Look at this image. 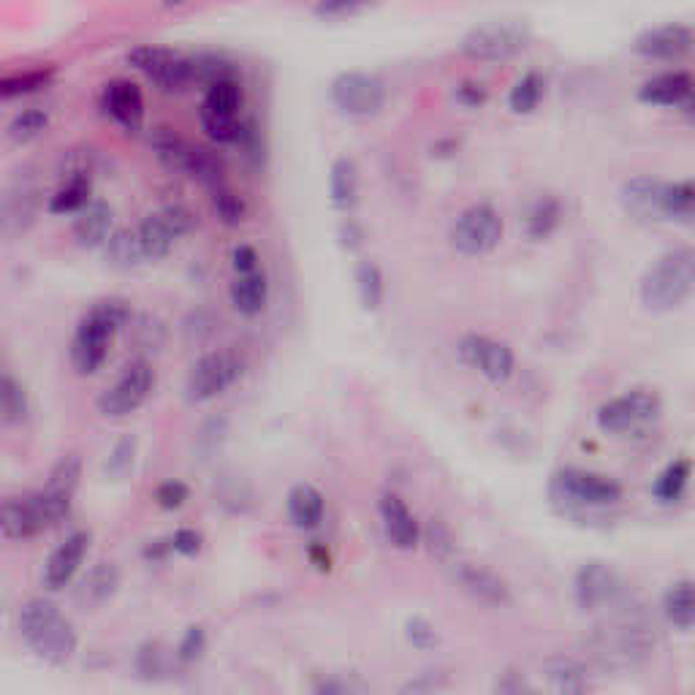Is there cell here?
I'll use <instances>...</instances> for the list:
<instances>
[{
  "label": "cell",
  "instance_id": "1",
  "mask_svg": "<svg viewBox=\"0 0 695 695\" xmlns=\"http://www.w3.org/2000/svg\"><path fill=\"white\" fill-rule=\"evenodd\" d=\"M654 647V628L644 608L636 606L633 598L619 600L608 608L604 622L595 628L589 650L604 669L628 671L650 658Z\"/></svg>",
  "mask_w": 695,
  "mask_h": 695
},
{
  "label": "cell",
  "instance_id": "2",
  "mask_svg": "<svg viewBox=\"0 0 695 695\" xmlns=\"http://www.w3.org/2000/svg\"><path fill=\"white\" fill-rule=\"evenodd\" d=\"M20 636L49 665H66L77 654L79 636L71 619L49 598H31L20 606Z\"/></svg>",
  "mask_w": 695,
  "mask_h": 695
},
{
  "label": "cell",
  "instance_id": "3",
  "mask_svg": "<svg viewBox=\"0 0 695 695\" xmlns=\"http://www.w3.org/2000/svg\"><path fill=\"white\" fill-rule=\"evenodd\" d=\"M131 321V302L123 297L101 299L85 312L71 340V367L77 375H92L103 367L114 334Z\"/></svg>",
  "mask_w": 695,
  "mask_h": 695
},
{
  "label": "cell",
  "instance_id": "4",
  "mask_svg": "<svg viewBox=\"0 0 695 695\" xmlns=\"http://www.w3.org/2000/svg\"><path fill=\"white\" fill-rule=\"evenodd\" d=\"M695 288V253L682 245L663 253L639 283V299L647 312H671L691 299Z\"/></svg>",
  "mask_w": 695,
  "mask_h": 695
},
{
  "label": "cell",
  "instance_id": "5",
  "mask_svg": "<svg viewBox=\"0 0 695 695\" xmlns=\"http://www.w3.org/2000/svg\"><path fill=\"white\" fill-rule=\"evenodd\" d=\"M155 389V369L147 358H133L112 386H107L96 399V408L103 419H125L136 413Z\"/></svg>",
  "mask_w": 695,
  "mask_h": 695
},
{
  "label": "cell",
  "instance_id": "6",
  "mask_svg": "<svg viewBox=\"0 0 695 695\" xmlns=\"http://www.w3.org/2000/svg\"><path fill=\"white\" fill-rule=\"evenodd\" d=\"M530 27L517 22H486L465 33L460 52L478 63H503L517 57L530 44Z\"/></svg>",
  "mask_w": 695,
  "mask_h": 695
},
{
  "label": "cell",
  "instance_id": "7",
  "mask_svg": "<svg viewBox=\"0 0 695 695\" xmlns=\"http://www.w3.org/2000/svg\"><path fill=\"white\" fill-rule=\"evenodd\" d=\"M449 240L462 256H486L503 240V216L486 201H476L462 210L451 223Z\"/></svg>",
  "mask_w": 695,
  "mask_h": 695
},
{
  "label": "cell",
  "instance_id": "8",
  "mask_svg": "<svg viewBox=\"0 0 695 695\" xmlns=\"http://www.w3.org/2000/svg\"><path fill=\"white\" fill-rule=\"evenodd\" d=\"M125 60L164 92H183L185 87L194 85V66H190V57L179 55L172 46H133L129 55H125Z\"/></svg>",
  "mask_w": 695,
  "mask_h": 695
},
{
  "label": "cell",
  "instance_id": "9",
  "mask_svg": "<svg viewBox=\"0 0 695 695\" xmlns=\"http://www.w3.org/2000/svg\"><path fill=\"white\" fill-rule=\"evenodd\" d=\"M196 223H199V220H196L194 212L185 205H166L164 210L150 212L136 229L144 258L161 261L169 256L174 242H177L179 236L190 234V231L196 229Z\"/></svg>",
  "mask_w": 695,
  "mask_h": 695
},
{
  "label": "cell",
  "instance_id": "10",
  "mask_svg": "<svg viewBox=\"0 0 695 695\" xmlns=\"http://www.w3.org/2000/svg\"><path fill=\"white\" fill-rule=\"evenodd\" d=\"M57 525V517L46 506L42 492L5 497L0 503V536L5 541H31Z\"/></svg>",
  "mask_w": 695,
  "mask_h": 695
},
{
  "label": "cell",
  "instance_id": "11",
  "mask_svg": "<svg viewBox=\"0 0 695 695\" xmlns=\"http://www.w3.org/2000/svg\"><path fill=\"white\" fill-rule=\"evenodd\" d=\"M242 375V364L234 353L212 351L196 358L190 367L188 378H185V399L194 405H205L216 399L234 384Z\"/></svg>",
  "mask_w": 695,
  "mask_h": 695
},
{
  "label": "cell",
  "instance_id": "12",
  "mask_svg": "<svg viewBox=\"0 0 695 695\" xmlns=\"http://www.w3.org/2000/svg\"><path fill=\"white\" fill-rule=\"evenodd\" d=\"M329 98L348 118H373L386 103V85L364 71H343L329 85Z\"/></svg>",
  "mask_w": 695,
  "mask_h": 695
},
{
  "label": "cell",
  "instance_id": "13",
  "mask_svg": "<svg viewBox=\"0 0 695 695\" xmlns=\"http://www.w3.org/2000/svg\"><path fill=\"white\" fill-rule=\"evenodd\" d=\"M660 397L650 389L625 391L598 408V427L604 432L625 434L652 424L660 416Z\"/></svg>",
  "mask_w": 695,
  "mask_h": 695
},
{
  "label": "cell",
  "instance_id": "14",
  "mask_svg": "<svg viewBox=\"0 0 695 695\" xmlns=\"http://www.w3.org/2000/svg\"><path fill=\"white\" fill-rule=\"evenodd\" d=\"M554 492L567 503L587 508H606L622 500V486L604 473L582 471V467H565L554 476Z\"/></svg>",
  "mask_w": 695,
  "mask_h": 695
},
{
  "label": "cell",
  "instance_id": "15",
  "mask_svg": "<svg viewBox=\"0 0 695 695\" xmlns=\"http://www.w3.org/2000/svg\"><path fill=\"white\" fill-rule=\"evenodd\" d=\"M573 593H576L578 608H584V611H608L619 600L628 598V589H625L619 573L611 565L598 563V560L578 567Z\"/></svg>",
  "mask_w": 695,
  "mask_h": 695
},
{
  "label": "cell",
  "instance_id": "16",
  "mask_svg": "<svg viewBox=\"0 0 695 695\" xmlns=\"http://www.w3.org/2000/svg\"><path fill=\"white\" fill-rule=\"evenodd\" d=\"M456 353L467 367L478 369L489 384H506L514 375V364H517L511 345L486 338V334H465L456 345Z\"/></svg>",
  "mask_w": 695,
  "mask_h": 695
},
{
  "label": "cell",
  "instance_id": "17",
  "mask_svg": "<svg viewBox=\"0 0 695 695\" xmlns=\"http://www.w3.org/2000/svg\"><path fill=\"white\" fill-rule=\"evenodd\" d=\"M92 536L87 530H77L55 549V552L46 558L44 563V587L57 593V589H66L74 582V576L79 573V567L85 565L87 552H90Z\"/></svg>",
  "mask_w": 695,
  "mask_h": 695
},
{
  "label": "cell",
  "instance_id": "18",
  "mask_svg": "<svg viewBox=\"0 0 695 695\" xmlns=\"http://www.w3.org/2000/svg\"><path fill=\"white\" fill-rule=\"evenodd\" d=\"M619 201L622 210L639 223H658L665 220L663 216V183L650 174H636V177L625 179L619 188Z\"/></svg>",
  "mask_w": 695,
  "mask_h": 695
},
{
  "label": "cell",
  "instance_id": "19",
  "mask_svg": "<svg viewBox=\"0 0 695 695\" xmlns=\"http://www.w3.org/2000/svg\"><path fill=\"white\" fill-rule=\"evenodd\" d=\"M633 49L636 55L650 57V60H680L693 49V31L680 22L647 27L636 36Z\"/></svg>",
  "mask_w": 695,
  "mask_h": 695
},
{
  "label": "cell",
  "instance_id": "20",
  "mask_svg": "<svg viewBox=\"0 0 695 695\" xmlns=\"http://www.w3.org/2000/svg\"><path fill=\"white\" fill-rule=\"evenodd\" d=\"M103 112L118 120L129 133H139L144 125V96L142 87L131 79H112L101 92Z\"/></svg>",
  "mask_w": 695,
  "mask_h": 695
},
{
  "label": "cell",
  "instance_id": "21",
  "mask_svg": "<svg viewBox=\"0 0 695 695\" xmlns=\"http://www.w3.org/2000/svg\"><path fill=\"white\" fill-rule=\"evenodd\" d=\"M38 210H42V199H38V190L33 188H11L0 196V234L5 236H20L36 223Z\"/></svg>",
  "mask_w": 695,
  "mask_h": 695
},
{
  "label": "cell",
  "instance_id": "22",
  "mask_svg": "<svg viewBox=\"0 0 695 695\" xmlns=\"http://www.w3.org/2000/svg\"><path fill=\"white\" fill-rule=\"evenodd\" d=\"M454 578L462 584L465 593H471L481 604L506 606L511 600L508 584L495 571L478 563H454Z\"/></svg>",
  "mask_w": 695,
  "mask_h": 695
},
{
  "label": "cell",
  "instance_id": "23",
  "mask_svg": "<svg viewBox=\"0 0 695 695\" xmlns=\"http://www.w3.org/2000/svg\"><path fill=\"white\" fill-rule=\"evenodd\" d=\"M639 98L654 107H693V79L687 71H665L639 87Z\"/></svg>",
  "mask_w": 695,
  "mask_h": 695
},
{
  "label": "cell",
  "instance_id": "24",
  "mask_svg": "<svg viewBox=\"0 0 695 695\" xmlns=\"http://www.w3.org/2000/svg\"><path fill=\"white\" fill-rule=\"evenodd\" d=\"M112 223H114L112 207L101 199H92L85 210H79L77 216H74L71 234L79 247H85V251H96V247H103V242L109 240V234H112Z\"/></svg>",
  "mask_w": 695,
  "mask_h": 695
},
{
  "label": "cell",
  "instance_id": "25",
  "mask_svg": "<svg viewBox=\"0 0 695 695\" xmlns=\"http://www.w3.org/2000/svg\"><path fill=\"white\" fill-rule=\"evenodd\" d=\"M380 519H384L386 538H389L394 547L402 549V552L419 547V521L413 519L410 508L405 506L397 495H391V492H386V495L380 497Z\"/></svg>",
  "mask_w": 695,
  "mask_h": 695
},
{
  "label": "cell",
  "instance_id": "26",
  "mask_svg": "<svg viewBox=\"0 0 695 695\" xmlns=\"http://www.w3.org/2000/svg\"><path fill=\"white\" fill-rule=\"evenodd\" d=\"M229 297L240 316H261V312L266 310V302H269V280H266V272L256 269L251 272V275H236L229 288Z\"/></svg>",
  "mask_w": 695,
  "mask_h": 695
},
{
  "label": "cell",
  "instance_id": "27",
  "mask_svg": "<svg viewBox=\"0 0 695 695\" xmlns=\"http://www.w3.org/2000/svg\"><path fill=\"white\" fill-rule=\"evenodd\" d=\"M327 500L312 484H297L288 492V519L299 530H316L323 521Z\"/></svg>",
  "mask_w": 695,
  "mask_h": 695
},
{
  "label": "cell",
  "instance_id": "28",
  "mask_svg": "<svg viewBox=\"0 0 695 695\" xmlns=\"http://www.w3.org/2000/svg\"><path fill=\"white\" fill-rule=\"evenodd\" d=\"M120 587V571L114 563H98L96 567L87 571V576L79 584L77 598L85 606H103L107 600L114 598Z\"/></svg>",
  "mask_w": 695,
  "mask_h": 695
},
{
  "label": "cell",
  "instance_id": "29",
  "mask_svg": "<svg viewBox=\"0 0 695 695\" xmlns=\"http://www.w3.org/2000/svg\"><path fill=\"white\" fill-rule=\"evenodd\" d=\"M563 223V205L554 196H538L525 216V234L532 242H543Z\"/></svg>",
  "mask_w": 695,
  "mask_h": 695
},
{
  "label": "cell",
  "instance_id": "30",
  "mask_svg": "<svg viewBox=\"0 0 695 695\" xmlns=\"http://www.w3.org/2000/svg\"><path fill=\"white\" fill-rule=\"evenodd\" d=\"M79 478H82V460H79V454H66L52 465L42 489L49 497H55V500H63L71 506L74 495L79 489Z\"/></svg>",
  "mask_w": 695,
  "mask_h": 695
},
{
  "label": "cell",
  "instance_id": "31",
  "mask_svg": "<svg viewBox=\"0 0 695 695\" xmlns=\"http://www.w3.org/2000/svg\"><path fill=\"white\" fill-rule=\"evenodd\" d=\"M329 199L338 210H351L358 199V169L353 158L340 155L329 169Z\"/></svg>",
  "mask_w": 695,
  "mask_h": 695
},
{
  "label": "cell",
  "instance_id": "32",
  "mask_svg": "<svg viewBox=\"0 0 695 695\" xmlns=\"http://www.w3.org/2000/svg\"><path fill=\"white\" fill-rule=\"evenodd\" d=\"M183 174H188V177L199 179V183L207 185V188H210V190L223 188V185H225L223 158H220L218 153H212V150L201 147V144H190L188 158H185Z\"/></svg>",
  "mask_w": 695,
  "mask_h": 695
},
{
  "label": "cell",
  "instance_id": "33",
  "mask_svg": "<svg viewBox=\"0 0 695 695\" xmlns=\"http://www.w3.org/2000/svg\"><path fill=\"white\" fill-rule=\"evenodd\" d=\"M92 194V179L90 177H71L49 196L46 201V212L49 216H77L79 210H85L90 205Z\"/></svg>",
  "mask_w": 695,
  "mask_h": 695
},
{
  "label": "cell",
  "instance_id": "34",
  "mask_svg": "<svg viewBox=\"0 0 695 695\" xmlns=\"http://www.w3.org/2000/svg\"><path fill=\"white\" fill-rule=\"evenodd\" d=\"M547 674L558 695H587L589 693L587 669H584L578 660H573V658L549 660Z\"/></svg>",
  "mask_w": 695,
  "mask_h": 695
},
{
  "label": "cell",
  "instance_id": "35",
  "mask_svg": "<svg viewBox=\"0 0 695 695\" xmlns=\"http://www.w3.org/2000/svg\"><path fill=\"white\" fill-rule=\"evenodd\" d=\"M663 611L669 622L680 630H693L695 625V587L691 578L671 584L663 598Z\"/></svg>",
  "mask_w": 695,
  "mask_h": 695
},
{
  "label": "cell",
  "instance_id": "36",
  "mask_svg": "<svg viewBox=\"0 0 695 695\" xmlns=\"http://www.w3.org/2000/svg\"><path fill=\"white\" fill-rule=\"evenodd\" d=\"M103 258L114 266V269H133L139 261L144 258L142 245H139L136 231L131 229H114L109 240L103 242Z\"/></svg>",
  "mask_w": 695,
  "mask_h": 695
},
{
  "label": "cell",
  "instance_id": "37",
  "mask_svg": "<svg viewBox=\"0 0 695 695\" xmlns=\"http://www.w3.org/2000/svg\"><path fill=\"white\" fill-rule=\"evenodd\" d=\"M55 79V68H27V71L9 74V77H0V101H11V98L31 96V92L44 90L46 85Z\"/></svg>",
  "mask_w": 695,
  "mask_h": 695
},
{
  "label": "cell",
  "instance_id": "38",
  "mask_svg": "<svg viewBox=\"0 0 695 695\" xmlns=\"http://www.w3.org/2000/svg\"><path fill=\"white\" fill-rule=\"evenodd\" d=\"M353 280H356L358 302H362L364 310L373 312L384 305L386 283H384V272H380L378 264H373V261H358Z\"/></svg>",
  "mask_w": 695,
  "mask_h": 695
},
{
  "label": "cell",
  "instance_id": "39",
  "mask_svg": "<svg viewBox=\"0 0 695 695\" xmlns=\"http://www.w3.org/2000/svg\"><path fill=\"white\" fill-rule=\"evenodd\" d=\"M695 212V188L693 179H676V183H663V216L665 220H687Z\"/></svg>",
  "mask_w": 695,
  "mask_h": 695
},
{
  "label": "cell",
  "instance_id": "40",
  "mask_svg": "<svg viewBox=\"0 0 695 695\" xmlns=\"http://www.w3.org/2000/svg\"><path fill=\"white\" fill-rule=\"evenodd\" d=\"M31 413L27 391L14 375H0V419L9 424H22Z\"/></svg>",
  "mask_w": 695,
  "mask_h": 695
},
{
  "label": "cell",
  "instance_id": "41",
  "mask_svg": "<svg viewBox=\"0 0 695 695\" xmlns=\"http://www.w3.org/2000/svg\"><path fill=\"white\" fill-rule=\"evenodd\" d=\"M687 481H691V460H674L658 478H654L652 495L660 503H676L687 489Z\"/></svg>",
  "mask_w": 695,
  "mask_h": 695
},
{
  "label": "cell",
  "instance_id": "42",
  "mask_svg": "<svg viewBox=\"0 0 695 695\" xmlns=\"http://www.w3.org/2000/svg\"><path fill=\"white\" fill-rule=\"evenodd\" d=\"M242 107V85L240 79H223L207 87V96L201 109L212 114H223V118H236Z\"/></svg>",
  "mask_w": 695,
  "mask_h": 695
},
{
  "label": "cell",
  "instance_id": "43",
  "mask_svg": "<svg viewBox=\"0 0 695 695\" xmlns=\"http://www.w3.org/2000/svg\"><path fill=\"white\" fill-rule=\"evenodd\" d=\"M543 92H547V79H543L538 71H527L525 77L517 79V85L511 87V92H508V107H511L514 114L536 112Z\"/></svg>",
  "mask_w": 695,
  "mask_h": 695
},
{
  "label": "cell",
  "instance_id": "44",
  "mask_svg": "<svg viewBox=\"0 0 695 695\" xmlns=\"http://www.w3.org/2000/svg\"><path fill=\"white\" fill-rule=\"evenodd\" d=\"M212 210H216V216H218L220 223L229 225V229H234V225L245 223V218H247L245 199H242L240 194H234V190H231L229 185H223V188L212 190Z\"/></svg>",
  "mask_w": 695,
  "mask_h": 695
},
{
  "label": "cell",
  "instance_id": "45",
  "mask_svg": "<svg viewBox=\"0 0 695 695\" xmlns=\"http://www.w3.org/2000/svg\"><path fill=\"white\" fill-rule=\"evenodd\" d=\"M49 125V114L44 109H25V112L16 114L9 123V136L14 139L16 144H27L33 139H38Z\"/></svg>",
  "mask_w": 695,
  "mask_h": 695
},
{
  "label": "cell",
  "instance_id": "46",
  "mask_svg": "<svg viewBox=\"0 0 695 695\" xmlns=\"http://www.w3.org/2000/svg\"><path fill=\"white\" fill-rule=\"evenodd\" d=\"M201 129L207 131V136L218 144H236V136H240V118H223V114H212L201 109L199 112Z\"/></svg>",
  "mask_w": 695,
  "mask_h": 695
},
{
  "label": "cell",
  "instance_id": "47",
  "mask_svg": "<svg viewBox=\"0 0 695 695\" xmlns=\"http://www.w3.org/2000/svg\"><path fill=\"white\" fill-rule=\"evenodd\" d=\"M136 669L147 680H161V676L169 674V652L161 644H144L136 652Z\"/></svg>",
  "mask_w": 695,
  "mask_h": 695
},
{
  "label": "cell",
  "instance_id": "48",
  "mask_svg": "<svg viewBox=\"0 0 695 695\" xmlns=\"http://www.w3.org/2000/svg\"><path fill=\"white\" fill-rule=\"evenodd\" d=\"M236 144L242 147L245 158L251 161L253 166H261L266 158V144H264V133L256 125V120H242L240 123V136H236Z\"/></svg>",
  "mask_w": 695,
  "mask_h": 695
},
{
  "label": "cell",
  "instance_id": "49",
  "mask_svg": "<svg viewBox=\"0 0 695 695\" xmlns=\"http://www.w3.org/2000/svg\"><path fill=\"white\" fill-rule=\"evenodd\" d=\"M205 652H207V630L201 628V625H190V628L183 633V639H179L174 658H177L183 665H190V663H196V660H201V654Z\"/></svg>",
  "mask_w": 695,
  "mask_h": 695
},
{
  "label": "cell",
  "instance_id": "50",
  "mask_svg": "<svg viewBox=\"0 0 695 695\" xmlns=\"http://www.w3.org/2000/svg\"><path fill=\"white\" fill-rule=\"evenodd\" d=\"M96 150L90 147H77V150H68L63 155L60 166H63V177L71 179V177H90L92 169H96Z\"/></svg>",
  "mask_w": 695,
  "mask_h": 695
},
{
  "label": "cell",
  "instance_id": "51",
  "mask_svg": "<svg viewBox=\"0 0 695 695\" xmlns=\"http://www.w3.org/2000/svg\"><path fill=\"white\" fill-rule=\"evenodd\" d=\"M133 456H136V440L123 438L114 443L112 454L107 460V473L112 478H123L129 476V471L133 467Z\"/></svg>",
  "mask_w": 695,
  "mask_h": 695
},
{
  "label": "cell",
  "instance_id": "52",
  "mask_svg": "<svg viewBox=\"0 0 695 695\" xmlns=\"http://www.w3.org/2000/svg\"><path fill=\"white\" fill-rule=\"evenodd\" d=\"M188 497L190 489L177 478L164 481V484H158V489H155V503H158L164 511H179V508L188 503Z\"/></svg>",
  "mask_w": 695,
  "mask_h": 695
},
{
  "label": "cell",
  "instance_id": "53",
  "mask_svg": "<svg viewBox=\"0 0 695 695\" xmlns=\"http://www.w3.org/2000/svg\"><path fill=\"white\" fill-rule=\"evenodd\" d=\"M486 98H489V90H486V85L478 82V79H462V82L454 87V101L465 109L484 107Z\"/></svg>",
  "mask_w": 695,
  "mask_h": 695
},
{
  "label": "cell",
  "instance_id": "54",
  "mask_svg": "<svg viewBox=\"0 0 695 695\" xmlns=\"http://www.w3.org/2000/svg\"><path fill=\"white\" fill-rule=\"evenodd\" d=\"M405 636H408V641L416 647V650H432V647L438 644V633H434V628L427 622L424 617L408 619V625H405Z\"/></svg>",
  "mask_w": 695,
  "mask_h": 695
},
{
  "label": "cell",
  "instance_id": "55",
  "mask_svg": "<svg viewBox=\"0 0 695 695\" xmlns=\"http://www.w3.org/2000/svg\"><path fill=\"white\" fill-rule=\"evenodd\" d=\"M172 552L183 554V558H196L205 547V538H201L199 530H190V527H179L177 532L169 538Z\"/></svg>",
  "mask_w": 695,
  "mask_h": 695
},
{
  "label": "cell",
  "instance_id": "56",
  "mask_svg": "<svg viewBox=\"0 0 695 695\" xmlns=\"http://www.w3.org/2000/svg\"><path fill=\"white\" fill-rule=\"evenodd\" d=\"M258 261V251L253 245H236L231 251V269H234V275H251V272L261 269Z\"/></svg>",
  "mask_w": 695,
  "mask_h": 695
},
{
  "label": "cell",
  "instance_id": "57",
  "mask_svg": "<svg viewBox=\"0 0 695 695\" xmlns=\"http://www.w3.org/2000/svg\"><path fill=\"white\" fill-rule=\"evenodd\" d=\"M312 695H362L343 676H321L312 687Z\"/></svg>",
  "mask_w": 695,
  "mask_h": 695
},
{
  "label": "cell",
  "instance_id": "58",
  "mask_svg": "<svg viewBox=\"0 0 695 695\" xmlns=\"http://www.w3.org/2000/svg\"><path fill=\"white\" fill-rule=\"evenodd\" d=\"M340 245L345 251H358L364 245V229L356 223V220L348 218L343 225H340Z\"/></svg>",
  "mask_w": 695,
  "mask_h": 695
},
{
  "label": "cell",
  "instance_id": "59",
  "mask_svg": "<svg viewBox=\"0 0 695 695\" xmlns=\"http://www.w3.org/2000/svg\"><path fill=\"white\" fill-rule=\"evenodd\" d=\"M358 11H362V5L358 3H321V5H316V14L327 16V20H334V16H351V14H358Z\"/></svg>",
  "mask_w": 695,
  "mask_h": 695
},
{
  "label": "cell",
  "instance_id": "60",
  "mask_svg": "<svg viewBox=\"0 0 695 695\" xmlns=\"http://www.w3.org/2000/svg\"><path fill=\"white\" fill-rule=\"evenodd\" d=\"M427 538H430V543H432V552H438V554L451 552L449 532H445V527L440 525V521H432V525H430V532H427Z\"/></svg>",
  "mask_w": 695,
  "mask_h": 695
},
{
  "label": "cell",
  "instance_id": "61",
  "mask_svg": "<svg viewBox=\"0 0 695 695\" xmlns=\"http://www.w3.org/2000/svg\"><path fill=\"white\" fill-rule=\"evenodd\" d=\"M169 552H172L169 538H166V541H150L147 547H144V560H153V563H158V560H164Z\"/></svg>",
  "mask_w": 695,
  "mask_h": 695
},
{
  "label": "cell",
  "instance_id": "62",
  "mask_svg": "<svg viewBox=\"0 0 695 695\" xmlns=\"http://www.w3.org/2000/svg\"><path fill=\"white\" fill-rule=\"evenodd\" d=\"M310 560H312V565L318 567V571H329V567H332V558H329L327 547L318 541L310 547Z\"/></svg>",
  "mask_w": 695,
  "mask_h": 695
},
{
  "label": "cell",
  "instance_id": "63",
  "mask_svg": "<svg viewBox=\"0 0 695 695\" xmlns=\"http://www.w3.org/2000/svg\"><path fill=\"white\" fill-rule=\"evenodd\" d=\"M432 691H434L432 676H419V680H413L408 687H405L402 695H430Z\"/></svg>",
  "mask_w": 695,
  "mask_h": 695
}]
</instances>
